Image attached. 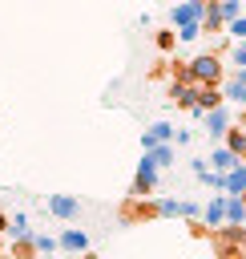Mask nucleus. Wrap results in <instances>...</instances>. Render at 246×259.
Returning a JSON list of instances; mask_svg holds the SVG:
<instances>
[{
  "mask_svg": "<svg viewBox=\"0 0 246 259\" xmlns=\"http://www.w3.org/2000/svg\"><path fill=\"white\" fill-rule=\"evenodd\" d=\"M153 190H157V166H153L149 154H141L137 158V174L129 182V198H149Z\"/></svg>",
  "mask_w": 246,
  "mask_h": 259,
  "instance_id": "1",
  "label": "nucleus"
},
{
  "mask_svg": "<svg viewBox=\"0 0 246 259\" xmlns=\"http://www.w3.org/2000/svg\"><path fill=\"white\" fill-rule=\"evenodd\" d=\"M157 214V198H125L121 202V223H153Z\"/></svg>",
  "mask_w": 246,
  "mask_h": 259,
  "instance_id": "2",
  "label": "nucleus"
},
{
  "mask_svg": "<svg viewBox=\"0 0 246 259\" xmlns=\"http://www.w3.org/2000/svg\"><path fill=\"white\" fill-rule=\"evenodd\" d=\"M202 12H206V0L173 4V8H169V24H177V28H186V24H202Z\"/></svg>",
  "mask_w": 246,
  "mask_h": 259,
  "instance_id": "3",
  "label": "nucleus"
},
{
  "mask_svg": "<svg viewBox=\"0 0 246 259\" xmlns=\"http://www.w3.org/2000/svg\"><path fill=\"white\" fill-rule=\"evenodd\" d=\"M169 101H173L177 109H190V113H194V105H198V85H190L186 77H173V81H169Z\"/></svg>",
  "mask_w": 246,
  "mask_h": 259,
  "instance_id": "4",
  "label": "nucleus"
},
{
  "mask_svg": "<svg viewBox=\"0 0 246 259\" xmlns=\"http://www.w3.org/2000/svg\"><path fill=\"white\" fill-rule=\"evenodd\" d=\"M230 125H234V121H230V105H222V109H214V113L202 117V130H206L210 138H218V142L230 134Z\"/></svg>",
  "mask_w": 246,
  "mask_h": 259,
  "instance_id": "5",
  "label": "nucleus"
},
{
  "mask_svg": "<svg viewBox=\"0 0 246 259\" xmlns=\"http://www.w3.org/2000/svg\"><path fill=\"white\" fill-rule=\"evenodd\" d=\"M202 223H206L210 231H222V227H226V194H214V198L202 206Z\"/></svg>",
  "mask_w": 246,
  "mask_h": 259,
  "instance_id": "6",
  "label": "nucleus"
},
{
  "mask_svg": "<svg viewBox=\"0 0 246 259\" xmlns=\"http://www.w3.org/2000/svg\"><path fill=\"white\" fill-rule=\"evenodd\" d=\"M56 247H60V251H69V255H85V251H89V235H85V231H77V227H69V231H60Z\"/></svg>",
  "mask_w": 246,
  "mask_h": 259,
  "instance_id": "7",
  "label": "nucleus"
},
{
  "mask_svg": "<svg viewBox=\"0 0 246 259\" xmlns=\"http://www.w3.org/2000/svg\"><path fill=\"white\" fill-rule=\"evenodd\" d=\"M238 162H242V158H234V154H230L226 146H218V150H214V154L206 158V166H210L214 174H222V178H226V174H230V170H234Z\"/></svg>",
  "mask_w": 246,
  "mask_h": 259,
  "instance_id": "8",
  "label": "nucleus"
},
{
  "mask_svg": "<svg viewBox=\"0 0 246 259\" xmlns=\"http://www.w3.org/2000/svg\"><path fill=\"white\" fill-rule=\"evenodd\" d=\"M48 210H52L56 219H77V214H81V202H77L73 194H52V198H48Z\"/></svg>",
  "mask_w": 246,
  "mask_h": 259,
  "instance_id": "9",
  "label": "nucleus"
},
{
  "mask_svg": "<svg viewBox=\"0 0 246 259\" xmlns=\"http://www.w3.org/2000/svg\"><path fill=\"white\" fill-rule=\"evenodd\" d=\"M222 194H234V198L246 194V162H238V166L222 178Z\"/></svg>",
  "mask_w": 246,
  "mask_h": 259,
  "instance_id": "10",
  "label": "nucleus"
},
{
  "mask_svg": "<svg viewBox=\"0 0 246 259\" xmlns=\"http://www.w3.org/2000/svg\"><path fill=\"white\" fill-rule=\"evenodd\" d=\"M226 101H234V105H242L246 109V73H234L230 81H226V93H222Z\"/></svg>",
  "mask_w": 246,
  "mask_h": 259,
  "instance_id": "11",
  "label": "nucleus"
},
{
  "mask_svg": "<svg viewBox=\"0 0 246 259\" xmlns=\"http://www.w3.org/2000/svg\"><path fill=\"white\" fill-rule=\"evenodd\" d=\"M8 259H40V255H36V239H32V235H28V239H12Z\"/></svg>",
  "mask_w": 246,
  "mask_h": 259,
  "instance_id": "12",
  "label": "nucleus"
},
{
  "mask_svg": "<svg viewBox=\"0 0 246 259\" xmlns=\"http://www.w3.org/2000/svg\"><path fill=\"white\" fill-rule=\"evenodd\" d=\"M214 251H218V259H246V255L226 239V231H214Z\"/></svg>",
  "mask_w": 246,
  "mask_h": 259,
  "instance_id": "13",
  "label": "nucleus"
},
{
  "mask_svg": "<svg viewBox=\"0 0 246 259\" xmlns=\"http://www.w3.org/2000/svg\"><path fill=\"white\" fill-rule=\"evenodd\" d=\"M202 32H210V36L226 32V24H222V16H218V8H214V4H206V12H202Z\"/></svg>",
  "mask_w": 246,
  "mask_h": 259,
  "instance_id": "14",
  "label": "nucleus"
},
{
  "mask_svg": "<svg viewBox=\"0 0 246 259\" xmlns=\"http://www.w3.org/2000/svg\"><path fill=\"white\" fill-rule=\"evenodd\" d=\"M242 219H246V206H242V198L226 194V227H242Z\"/></svg>",
  "mask_w": 246,
  "mask_h": 259,
  "instance_id": "15",
  "label": "nucleus"
},
{
  "mask_svg": "<svg viewBox=\"0 0 246 259\" xmlns=\"http://www.w3.org/2000/svg\"><path fill=\"white\" fill-rule=\"evenodd\" d=\"M214 8H218V16H222V24H226V28L242 16V4H238V0H222V4H214Z\"/></svg>",
  "mask_w": 246,
  "mask_h": 259,
  "instance_id": "16",
  "label": "nucleus"
},
{
  "mask_svg": "<svg viewBox=\"0 0 246 259\" xmlns=\"http://www.w3.org/2000/svg\"><path fill=\"white\" fill-rule=\"evenodd\" d=\"M149 158H153V166H169L173 162V146H153Z\"/></svg>",
  "mask_w": 246,
  "mask_h": 259,
  "instance_id": "17",
  "label": "nucleus"
},
{
  "mask_svg": "<svg viewBox=\"0 0 246 259\" xmlns=\"http://www.w3.org/2000/svg\"><path fill=\"white\" fill-rule=\"evenodd\" d=\"M8 235H12V239H28V219H24V214H12Z\"/></svg>",
  "mask_w": 246,
  "mask_h": 259,
  "instance_id": "18",
  "label": "nucleus"
},
{
  "mask_svg": "<svg viewBox=\"0 0 246 259\" xmlns=\"http://www.w3.org/2000/svg\"><path fill=\"white\" fill-rule=\"evenodd\" d=\"M157 214L173 219V214H181V202H177V198H157Z\"/></svg>",
  "mask_w": 246,
  "mask_h": 259,
  "instance_id": "19",
  "label": "nucleus"
},
{
  "mask_svg": "<svg viewBox=\"0 0 246 259\" xmlns=\"http://www.w3.org/2000/svg\"><path fill=\"white\" fill-rule=\"evenodd\" d=\"M173 45H177V32L161 28V32H157V49H161V53H173Z\"/></svg>",
  "mask_w": 246,
  "mask_h": 259,
  "instance_id": "20",
  "label": "nucleus"
},
{
  "mask_svg": "<svg viewBox=\"0 0 246 259\" xmlns=\"http://www.w3.org/2000/svg\"><path fill=\"white\" fill-rule=\"evenodd\" d=\"M32 239H36V255H52L56 251V239L52 235H32Z\"/></svg>",
  "mask_w": 246,
  "mask_h": 259,
  "instance_id": "21",
  "label": "nucleus"
},
{
  "mask_svg": "<svg viewBox=\"0 0 246 259\" xmlns=\"http://www.w3.org/2000/svg\"><path fill=\"white\" fill-rule=\"evenodd\" d=\"M226 32H230V36H234L238 45H246V16H238V20H234V24L226 28Z\"/></svg>",
  "mask_w": 246,
  "mask_h": 259,
  "instance_id": "22",
  "label": "nucleus"
},
{
  "mask_svg": "<svg viewBox=\"0 0 246 259\" xmlns=\"http://www.w3.org/2000/svg\"><path fill=\"white\" fill-rule=\"evenodd\" d=\"M202 36V24H186V28H177V40H198Z\"/></svg>",
  "mask_w": 246,
  "mask_h": 259,
  "instance_id": "23",
  "label": "nucleus"
},
{
  "mask_svg": "<svg viewBox=\"0 0 246 259\" xmlns=\"http://www.w3.org/2000/svg\"><path fill=\"white\" fill-rule=\"evenodd\" d=\"M190 235H194V239H206V235H214V231H210L202 219H194V223H190Z\"/></svg>",
  "mask_w": 246,
  "mask_h": 259,
  "instance_id": "24",
  "label": "nucleus"
},
{
  "mask_svg": "<svg viewBox=\"0 0 246 259\" xmlns=\"http://www.w3.org/2000/svg\"><path fill=\"white\" fill-rule=\"evenodd\" d=\"M234 73H246V45L234 49Z\"/></svg>",
  "mask_w": 246,
  "mask_h": 259,
  "instance_id": "25",
  "label": "nucleus"
},
{
  "mask_svg": "<svg viewBox=\"0 0 246 259\" xmlns=\"http://www.w3.org/2000/svg\"><path fill=\"white\" fill-rule=\"evenodd\" d=\"M238 158L246 162V125H242V142H238Z\"/></svg>",
  "mask_w": 246,
  "mask_h": 259,
  "instance_id": "26",
  "label": "nucleus"
},
{
  "mask_svg": "<svg viewBox=\"0 0 246 259\" xmlns=\"http://www.w3.org/2000/svg\"><path fill=\"white\" fill-rule=\"evenodd\" d=\"M0 235H8V214L0 210Z\"/></svg>",
  "mask_w": 246,
  "mask_h": 259,
  "instance_id": "27",
  "label": "nucleus"
},
{
  "mask_svg": "<svg viewBox=\"0 0 246 259\" xmlns=\"http://www.w3.org/2000/svg\"><path fill=\"white\" fill-rule=\"evenodd\" d=\"M81 259H97V255H93V251H85V255H81Z\"/></svg>",
  "mask_w": 246,
  "mask_h": 259,
  "instance_id": "28",
  "label": "nucleus"
},
{
  "mask_svg": "<svg viewBox=\"0 0 246 259\" xmlns=\"http://www.w3.org/2000/svg\"><path fill=\"white\" fill-rule=\"evenodd\" d=\"M242 125H246V109H242Z\"/></svg>",
  "mask_w": 246,
  "mask_h": 259,
  "instance_id": "29",
  "label": "nucleus"
},
{
  "mask_svg": "<svg viewBox=\"0 0 246 259\" xmlns=\"http://www.w3.org/2000/svg\"><path fill=\"white\" fill-rule=\"evenodd\" d=\"M242 206H246V194H242Z\"/></svg>",
  "mask_w": 246,
  "mask_h": 259,
  "instance_id": "30",
  "label": "nucleus"
},
{
  "mask_svg": "<svg viewBox=\"0 0 246 259\" xmlns=\"http://www.w3.org/2000/svg\"><path fill=\"white\" fill-rule=\"evenodd\" d=\"M242 227H246V219H242Z\"/></svg>",
  "mask_w": 246,
  "mask_h": 259,
  "instance_id": "31",
  "label": "nucleus"
}]
</instances>
